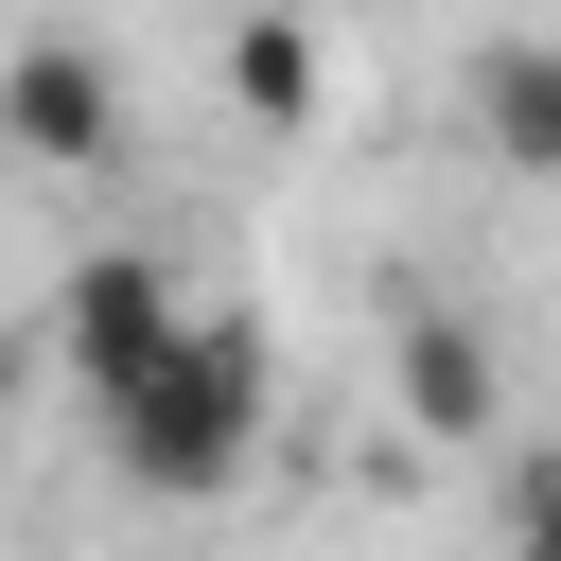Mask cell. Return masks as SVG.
I'll return each mask as SVG.
<instances>
[{
	"label": "cell",
	"instance_id": "6da1fadb",
	"mask_svg": "<svg viewBox=\"0 0 561 561\" xmlns=\"http://www.w3.org/2000/svg\"><path fill=\"white\" fill-rule=\"evenodd\" d=\"M245 456H263V333H245V316H193L140 386H105V473H123V491L210 508Z\"/></svg>",
	"mask_w": 561,
	"mask_h": 561
},
{
	"label": "cell",
	"instance_id": "7a4b0ae2",
	"mask_svg": "<svg viewBox=\"0 0 561 561\" xmlns=\"http://www.w3.org/2000/svg\"><path fill=\"white\" fill-rule=\"evenodd\" d=\"M0 140H18L35 175H105V158H123V70H105L88 35H18V53H0Z\"/></svg>",
	"mask_w": 561,
	"mask_h": 561
},
{
	"label": "cell",
	"instance_id": "3957f363",
	"mask_svg": "<svg viewBox=\"0 0 561 561\" xmlns=\"http://www.w3.org/2000/svg\"><path fill=\"white\" fill-rule=\"evenodd\" d=\"M175 333H193V298H175V263H158V245H88V263H70V368H88V403H105V386H140Z\"/></svg>",
	"mask_w": 561,
	"mask_h": 561
},
{
	"label": "cell",
	"instance_id": "277c9868",
	"mask_svg": "<svg viewBox=\"0 0 561 561\" xmlns=\"http://www.w3.org/2000/svg\"><path fill=\"white\" fill-rule=\"evenodd\" d=\"M386 386H403V421H421V438H491V333H473V316H438V298H421V316L386 333Z\"/></svg>",
	"mask_w": 561,
	"mask_h": 561
},
{
	"label": "cell",
	"instance_id": "5b68a950",
	"mask_svg": "<svg viewBox=\"0 0 561 561\" xmlns=\"http://www.w3.org/2000/svg\"><path fill=\"white\" fill-rule=\"evenodd\" d=\"M473 140H491L526 193H561V35H508V53L473 70Z\"/></svg>",
	"mask_w": 561,
	"mask_h": 561
},
{
	"label": "cell",
	"instance_id": "8992f818",
	"mask_svg": "<svg viewBox=\"0 0 561 561\" xmlns=\"http://www.w3.org/2000/svg\"><path fill=\"white\" fill-rule=\"evenodd\" d=\"M228 105H245V123H280V140L316 123V18H298V0L228 18Z\"/></svg>",
	"mask_w": 561,
	"mask_h": 561
},
{
	"label": "cell",
	"instance_id": "52a82bcc",
	"mask_svg": "<svg viewBox=\"0 0 561 561\" xmlns=\"http://www.w3.org/2000/svg\"><path fill=\"white\" fill-rule=\"evenodd\" d=\"M508 561H561V456H508Z\"/></svg>",
	"mask_w": 561,
	"mask_h": 561
},
{
	"label": "cell",
	"instance_id": "ba28073f",
	"mask_svg": "<svg viewBox=\"0 0 561 561\" xmlns=\"http://www.w3.org/2000/svg\"><path fill=\"white\" fill-rule=\"evenodd\" d=\"M543 35H561V18H543Z\"/></svg>",
	"mask_w": 561,
	"mask_h": 561
}]
</instances>
